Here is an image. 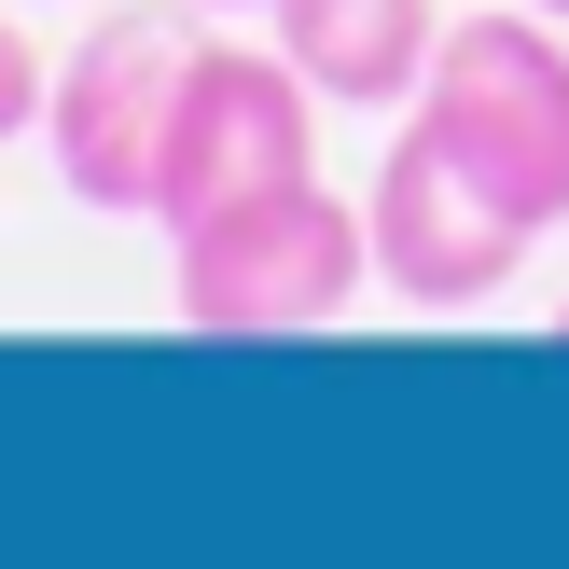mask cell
Returning a JSON list of instances; mask_svg holds the SVG:
<instances>
[{"instance_id":"6da1fadb","label":"cell","mask_w":569,"mask_h":569,"mask_svg":"<svg viewBox=\"0 0 569 569\" xmlns=\"http://www.w3.org/2000/svg\"><path fill=\"white\" fill-rule=\"evenodd\" d=\"M167 278H181V320L222 333V348H264V333H333L361 292H376V237L333 181H278L209 209L194 237H167Z\"/></svg>"},{"instance_id":"7a4b0ae2","label":"cell","mask_w":569,"mask_h":569,"mask_svg":"<svg viewBox=\"0 0 569 569\" xmlns=\"http://www.w3.org/2000/svg\"><path fill=\"white\" fill-rule=\"evenodd\" d=\"M320 111H333V98H320L278 42H209V28H194L181 98H167V139H153V209H139V222L194 237V222L237 209V194L320 181Z\"/></svg>"},{"instance_id":"3957f363","label":"cell","mask_w":569,"mask_h":569,"mask_svg":"<svg viewBox=\"0 0 569 569\" xmlns=\"http://www.w3.org/2000/svg\"><path fill=\"white\" fill-rule=\"evenodd\" d=\"M361 237H376V292H389V306H417V320H472V306H500V292L528 278V250H542L556 222L515 209L459 139H431V126L403 111L376 194H361Z\"/></svg>"},{"instance_id":"277c9868","label":"cell","mask_w":569,"mask_h":569,"mask_svg":"<svg viewBox=\"0 0 569 569\" xmlns=\"http://www.w3.org/2000/svg\"><path fill=\"white\" fill-rule=\"evenodd\" d=\"M417 126L459 139L515 209L569 222V28L528 14V0H487V14H445L431 83H417Z\"/></svg>"},{"instance_id":"5b68a950","label":"cell","mask_w":569,"mask_h":569,"mask_svg":"<svg viewBox=\"0 0 569 569\" xmlns=\"http://www.w3.org/2000/svg\"><path fill=\"white\" fill-rule=\"evenodd\" d=\"M194 0H111L98 28L70 42V70L42 83V153L83 209H153V139H167V98H181V56H194Z\"/></svg>"},{"instance_id":"8992f818","label":"cell","mask_w":569,"mask_h":569,"mask_svg":"<svg viewBox=\"0 0 569 569\" xmlns=\"http://www.w3.org/2000/svg\"><path fill=\"white\" fill-rule=\"evenodd\" d=\"M264 42L320 83L333 111H417L445 42V0H264Z\"/></svg>"},{"instance_id":"52a82bcc","label":"cell","mask_w":569,"mask_h":569,"mask_svg":"<svg viewBox=\"0 0 569 569\" xmlns=\"http://www.w3.org/2000/svg\"><path fill=\"white\" fill-rule=\"evenodd\" d=\"M42 42H28V14H14V0H0V139H42Z\"/></svg>"},{"instance_id":"ba28073f","label":"cell","mask_w":569,"mask_h":569,"mask_svg":"<svg viewBox=\"0 0 569 569\" xmlns=\"http://www.w3.org/2000/svg\"><path fill=\"white\" fill-rule=\"evenodd\" d=\"M194 14H264V0H194Z\"/></svg>"},{"instance_id":"9c48e42d","label":"cell","mask_w":569,"mask_h":569,"mask_svg":"<svg viewBox=\"0 0 569 569\" xmlns=\"http://www.w3.org/2000/svg\"><path fill=\"white\" fill-rule=\"evenodd\" d=\"M528 14H556V28H569V0H528Z\"/></svg>"},{"instance_id":"30bf717a","label":"cell","mask_w":569,"mask_h":569,"mask_svg":"<svg viewBox=\"0 0 569 569\" xmlns=\"http://www.w3.org/2000/svg\"><path fill=\"white\" fill-rule=\"evenodd\" d=\"M556 348H569V306H556Z\"/></svg>"}]
</instances>
